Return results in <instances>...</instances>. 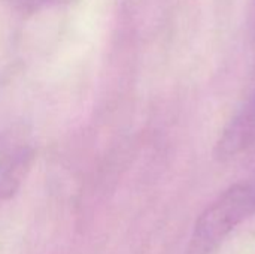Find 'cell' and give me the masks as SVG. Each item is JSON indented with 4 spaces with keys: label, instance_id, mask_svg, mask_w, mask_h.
I'll use <instances>...</instances> for the list:
<instances>
[{
    "label": "cell",
    "instance_id": "cell-1",
    "mask_svg": "<svg viewBox=\"0 0 255 254\" xmlns=\"http://www.w3.org/2000/svg\"><path fill=\"white\" fill-rule=\"evenodd\" d=\"M255 214V186L239 183L221 193L197 219L188 254H211Z\"/></svg>",
    "mask_w": 255,
    "mask_h": 254
},
{
    "label": "cell",
    "instance_id": "cell-2",
    "mask_svg": "<svg viewBox=\"0 0 255 254\" xmlns=\"http://www.w3.org/2000/svg\"><path fill=\"white\" fill-rule=\"evenodd\" d=\"M34 159L31 130L15 123L0 132V199L7 201L22 186Z\"/></svg>",
    "mask_w": 255,
    "mask_h": 254
}]
</instances>
